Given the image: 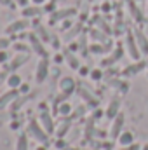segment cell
<instances>
[{
	"mask_svg": "<svg viewBox=\"0 0 148 150\" xmlns=\"http://www.w3.org/2000/svg\"><path fill=\"white\" fill-rule=\"evenodd\" d=\"M58 113H61V115H65V117H70V113H72V105L66 103V101L59 103V107H58Z\"/></svg>",
	"mask_w": 148,
	"mask_h": 150,
	"instance_id": "27",
	"label": "cell"
},
{
	"mask_svg": "<svg viewBox=\"0 0 148 150\" xmlns=\"http://www.w3.org/2000/svg\"><path fill=\"white\" fill-rule=\"evenodd\" d=\"M124 122H125L124 113H118L111 120V127H110V138L111 140H118V136L122 134V129H124Z\"/></svg>",
	"mask_w": 148,
	"mask_h": 150,
	"instance_id": "5",
	"label": "cell"
},
{
	"mask_svg": "<svg viewBox=\"0 0 148 150\" xmlns=\"http://www.w3.org/2000/svg\"><path fill=\"white\" fill-rule=\"evenodd\" d=\"M125 49H127V54H129L134 61H140L141 51H140V47H138V42H136V37H134L132 32H127V35H125Z\"/></svg>",
	"mask_w": 148,
	"mask_h": 150,
	"instance_id": "2",
	"label": "cell"
},
{
	"mask_svg": "<svg viewBox=\"0 0 148 150\" xmlns=\"http://www.w3.org/2000/svg\"><path fill=\"white\" fill-rule=\"evenodd\" d=\"M51 42H52V45H54L56 49L59 47V40H58V38H56V37H52V38H51Z\"/></svg>",
	"mask_w": 148,
	"mask_h": 150,
	"instance_id": "40",
	"label": "cell"
},
{
	"mask_svg": "<svg viewBox=\"0 0 148 150\" xmlns=\"http://www.w3.org/2000/svg\"><path fill=\"white\" fill-rule=\"evenodd\" d=\"M38 119H40L42 127H44L49 134H52V133L56 131V127H54V120H52V115H51V112L42 110V112H40V115H38Z\"/></svg>",
	"mask_w": 148,
	"mask_h": 150,
	"instance_id": "9",
	"label": "cell"
},
{
	"mask_svg": "<svg viewBox=\"0 0 148 150\" xmlns=\"http://www.w3.org/2000/svg\"><path fill=\"white\" fill-rule=\"evenodd\" d=\"M63 56H65V59H66V63H68V67H70L72 70H78V68H80L78 58L75 56L70 49H65V51H63Z\"/></svg>",
	"mask_w": 148,
	"mask_h": 150,
	"instance_id": "17",
	"label": "cell"
},
{
	"mask_svg": "<svg viewBox=\"0 0 148 150\" xmlns=\"http://www.w3.org/2000/svg\"><path fill=\"white\" fill-rule=\"evenodd\" d=\"M16 150H28V136L23 133L18 136V142H16Z\"/></svg>",
	"mask_w": 148,
	"mask_h": 150,
	"instance_id": "25",
	"label": "cell"
},
{
	"mask_svg": "<svg viewBox=\"0 0 148 150\" xmlns=\"http://www.w3.org/2000/svg\"><path fill=\"white\" fill-rule=\"evenodd\" d=\"M118 113H120V100L118 98H113L110 101V105H108V108H106V112H105V115L113 120Z\"/></svg>",
	"mask_w": 148,
	"mask_h": 150,
	"instance_id": "16",
	"label": "cell"
},
{
	"mask_svg": "<svg viewBox=\"0 0 148 150\" xmlns=\"http://www.w3.org/2000/svg\"><path fill=\"white\" fill-rule=\"evenodd\" d=\"M78 94H80V98H82V100H84L89 107H92V108H96V107H98V100H96V98H94V96L87 91V89L78 87Z\"/></svg>",
	"mask_w": 148,
	"mask_h": 150,
	"instance_id": "18",
	"label": "cell"
},
{
	"mask_svg": "<svg viewBox=\"0 0 148 150\" xmlns=\"http://www.w3.org/2000/svg\"><path fill=\"white\" fill-rule=\"evenodd\" d=\"M89 35H91V38H92L94 42H101V44H103V42L106 40V33H105V32H99V30H91Z\"/></svg>",
	"mask_w": 148,
	"mask_h": 150,
	"instance_id": "26",
	"label": "cell"
},
{
	"mask_svg": "<svg viewBox=\"0 0 148 150\" xmlns=\"http://www.w3.org/2000/svg\"><path fill=\"white\" fill-rule=\"evenodd\" d=\"M75 89H77V84H75V80L72 77H61V80H59V91H61V94L70 96V94H73Z\"/></svg>",
	"mask_w": 148,
	"mask_h": 150,
	"instance_id": "8",
	"label": "cell"
},
{
	"mask_svg": "<svg viewBox=\"0 0 148 150\" xmlns=\"http://www.w3.org/2000/svg\"><path fill=\"white\" fill-rule=\"evenodd\" d=\"M132 33H134V37H136V42H138V47H140L141 54H147L148 56V38H147V35H145L141 30H138V28H136Z\"/></svg>",
	"mask_w": 148,
	"mask_h": 150,
	"instance_id": "14",
	"label": "cell"
},
{
	"mask_svg": "<svg viewBox=\"0 0 148 150\" xmlns=\"http://www.w3.org/2000/svg\"><path fill=\"white\" fill-rule=\"evenodd\" d=\"M65 145H66V143H65V142H63V140H59V142H58V143H56V147H58V149H63V147H65Z\"/></svg>",
	"mask_w": 148,
	"mask_h": 150,
	"instance_id": "44",
	"label": "cell"
},
{
	"mask_svg": "<svg viewBox=\"0 0 148 150\" xmlns=\"http://www.w3.org/2000/svg\"><path fill=\"white\" fill-rule=\"evenodd\" d=\"M21 84H23V80H21L19 75L14 74V72L9 74V77H7V86H9V89H19Z\"/></svg>",
	"mask_w": 148,
	"mask_h": 150,
	"instance_id": "20",
	"label": "cell"
},
{
	"mask_svg": "<svg viewBox=\"0 0 148 150\" xmlns=\"http://www.w3.org/2000/svg\"><path fill=\"white\" fill-rule=\"evenodd\" d=\"M75 2H77V4H80V0H75Z\"/></svg>",
	"mask_w": 148,
	"mask_h": 150,
	"instance_id": "47",
	"label": "cell"
},
{
	"mask_svg": "<svg viewBox=\"0 0 148 150\" xmlns=\"http://www.w3.org/2000/svg\"><path fill=\"white\" fill-rule=\"evenodd\" d=\"M141 150H148V143H147V145H145V147H143Z\"/></svg>",
	"mask_w": 148,
	"mask_h": 150,
	"instance_id": "45",
	"label": "cell"
},
{
	"mask_svg": "<svg viewBox=\"0 0 148 150\" xmlns=\"http://www.w3.org/2000/svg\"><path fill=\"white\" fill-rule=\"evenodd\" d=\"M14 49H16L18 52H26V54H28V51H30V47H28L26 44H21V42L14 44Z\"/></svg>",
	"mask_w": 148,
	"mask_h": 150,
	"instance_id": "30",
	"label": "cell"
},
{
	"mask_svg": "<svg viewBox=\"0 0 148 150\" xmlns=\"http://www.w3.org/2000/svg\"><path fill=\"white\" fill-rule=\"evenodd\" d=\"M147 65H148L147 61H134L132 65H127V67L122 70V75H124V77L138 75L140 72H143V70H145V67H147Z\"/></svg>",
	"mask_w": 148,
	"mask_h": 150,
	"instance_id": "10",
	"label": "cell"
},
{
	"mask_svg": "<svg viewBox=\"0 0 148 150\" xmlns=\"http://www.w3.org/2000/svg\"><path fill=\"white\" fill-rule=\"evenodd\" d=\"M127 9H129V14L132 16V19H136L138 23H143L145 21L143 11L140 9V5L136 4V0H127Z\"/></svg>",
	"mask_w": 148,
	"mask_h": 150,
	"instance_id": "12",
	"label": "cell"
},
{
	"mask_svg": "<svg viewBox=\"0 0 148 150\" xmlns=\"http://www.w3.org/2000/svg\"><path fill=\"white\" fill-rule=\"evenodd\" d=\"M38 23H40L38 19L33 21V25H35V33L38 35V38H40L42 42H51V38H52V37H51V35H49V32H47L42 25H38Z\"/></svg>",
	"mask_w": 148,
	"mask_h": 150,
	"instance_id": "19",
	"label": "cell"
},
{
	"mask_svg": "<svg viewBox=\"0 0 148 150\" xmlns=\"http://www.w3.org/2000/svg\"><path fill=\"white\" fill-rule=\"evenodd\" d=\"M118 150H141V147L138 143H131V145H125V147H122V149H118Z\"/></svg>",
	"mask_w": 148,
	"mask_h": 150,
	"instance_id": "35",
	"label": "cell"
},
{
	"mask_svg": "<svg viewBox=\"0 0 148 150\" xmlns=\"http://www.w3.org/2000/svg\"><path fill=\"white\" fill-rule=\"evenodd\" d=\"M110 84H111V86H115V87H117L118 91H122V93H125V91L129 89V84H125L124 80H118V79H115V80H111Z\"/></svg>",
	"mask_w": 148,
	"mask_h": 150,
	"instance_id": "28",
	"label": "cell"
},
{
	"mask_svg": "<svg viewBox=\"0 0 148 150\" xmlns=\"http://www.w3.org/2000/svg\"><path fill=\"white\" fill-rule=\"evenodd\" d=\"M49 58L45 56V58H42L40 61L37 63V68H35V80H37V84H42L47 77H49Z\"/></svg>",
	"mask_w": 148,
	"mask_h": 150,
	"instance_id": "3",
	"label": "cell"
},
{
	"mask_svg": "<svg viewBox=\"0 0 148 150\" xmlns=\"http://www.w3.org/2000/svg\"><path fill=\"white\" fill-rule=\"evenodd\" d=\"M122 56H124V51H122V45H118V47L115 49V52H111V56L105 58V59L101 61V67H111V65H115Z\"/></svg>",
	"mask_w": 148,
	"mask_h": 150,
	"instance_id": "15",
	"label": "cell"
},
{
	"mask_svg": "<svg viewBox=\"0 0 148 150\" xmlns=\"http://www.w3.org/2000/svg\"><path fill=\"white\" fill-rule=\"evenodd\" d=\"M28 26H30V23H28V19H26V18H23V19H16V21L9 23V26H5V33H7V35L23 33Z\"/></svg>",
	"mask_w": 148,
	"mask_h": 150,
	"instance_id": "4",
	"label": "cell"
},
{
	"mask_svg": "<svg viewBox=\"0 0 148 150\" xmlns=\"http://www.w3.org/2000/svg\"><path fill=\"white\" fill-rule=\"evenodd\" d=\"M26 61H28V54H26V52H18V54L11 59V63H9V67H7V70H9V72H16V70H18V68H21Z\"/></svg>",
	"mask_w": 148,
	"mask_h": 150,
	"instance_id": "11",
	"label": "cell"
},
{
	"mask_svg": "<svg viewBox=\"0 0 148 150\" xmlns=\"http://www.w3.org/2000/svg\"><path fill=\"white\" fill-rule=\"evenodd\" d=\"M118 143H120L122 147L134 143V134H132L131 131H122V134L118 136Z\"/></svg>",
	"mask_w": 148,
	"mask_h": 150,
	"instance_id": "21",
	"label": "cell"
},
{
	"mask_svg": "<svg viewBox=\"0 0 148 150\" xmlns=\"http://www.w3.org/2000/svg\"><path fill=\"white\" fill-rule=\"evenodd\" d=\"M70 127H72V119L70 117H66V120H63V124L58 127V131H56V134H58V138H63L68 131H70Z\"/></svg>",
	"mask_w": 148,
	"mask_h": 150,
	"instance_id": "23",
	"label": "cell"
},
{
	"mask_svg": "<svg viewBox=\"0 0 148 150\" xmlns=\"http://www.w3.org/2000/svg\"><path fill=\"white\" fill-rule=\"evenodd\" d=\"M63 59H65V56H61V54H58V56H54V61H56V63H61Z\"/></svg>",
	"mask_w": 148,
	"mask_h": 150,
	"instance_id": "41",
	"label": "cell"
},
{
	"mask_svg": "<svg viewBox=\"0 0 148 150\" xmlns=\"http://www.w3.org/2000/svg\"><path fill=\"white\" fill-rule=\"evenodd\" d=\"M42 12V9H38V5H32V7H25V9H21V14H23V18H35Z\"/></svg>",
	"mask_w": 148,
	"mask_h": 150,
	"instance_id": "22",
	"label": "cell"
},
{
	"mask_svg": "<svg viewBox=\"0 0 148 150\" xmlns=\"http://www.w3.org/2000/svg\"><path fill=\"white\" fill-rule=\"evenodd\" d=\"M78 72H80V75H82V77H85V75L91 74V70H89L87 67H80V68H78Z\"/></svg>",
	"mask_w": 148,
	"mask_h": 150,
	"instance_id": "37",
	"label": "cell"
},
{
	"mask_svg": "<svg viewBox=\"0 0 148 150\" xmlns=\"http://www.w3.org/2000/svg\"><path fill=\"white\" fill-rule=\"evenodd\" d=\"M19 91H21L23 94H26V93L30 91V86H28V84H21V86H19Z\"/></svg>",
	"mask_w": 148,
	"mask_h": 150,
	"instance_id": "38",
	"label": "cell"
},
{
	"mask_svg": "<svg viewBox=\"0 0 148 150\" xmlns=\"http://www.w3.org/2000/svg\"><path fill=\"white\" fill-rule=\"evenodd\" d=\"M89 77H91L92 80H101V79H103V72H101L99 68H94V70H91Z\"/></svg>",
	"mask_w": 148,
	"mask_h": 150,
	"instance_id": "29",
	"label": "cell"
},
{
	"mask_svg": "<svg viewBox=\"0 0 148 150\" xmlns=\"http://www.w3.org/2000/svg\"><path fill=\"white\" fill-rule=\"evenodd\" d=\"M28 40H30V47L37 52L40 58H45V56H47V51H45V47H44V42L38 38L37 33H28Z\"/></svg>",
	"mask_w": 148,
	"mask_h": 150,
	"instance_id": "6",
	"label": "cell"
},
{
	"mask_svg": "<svg viewBox=\"0 0 148 150\" xmlns=\"http://www.w3.org/2000/svg\"><path fill=\"white\" fill-rule=\"evenodd\" d=\"M147 63H148V61H147Z\"/></svg>",
	"mask_w": 148,
	"mask_h": 150,
	"instance_id": "48",
	"label": "cell"
},
{
	"mask_svg": "<svg viewBox=\"0 0 148 150\" xmlns=\"http://www.w3.org/2000/svg\"><path fill=\"white\" fill-rule=\"evenodd\" d=\"M11 45V40L5 37H0V51H4V49H7Z\"/></svg>",
	"mask_w": 148,
	"mask_h": 150,
	"instance_id": "32",
	"label": "cell"
},
{
	"mask_svg": "<svg viewBox=\"0 0 148 150\" xmlns=\"http://www.w3.org/2000/svg\"><path fill=\"white\" fill-rule=\"evenodd\" d=\"M78 32H80V25H77V26H75L73 30H70V32H68V35H66V40H70V38H73V35H77Z\"/></svg>",
	"mask_w": 148,
	"mask_h": 150,
	"instance_id": "34",
	"label": "cell"
},
{
	"mask_svg": "<svg viewBox=\"0 0 148 150\" xmlns=\"http://www.w3.org/2000/svg\"><path fill=\"white\" fill-rule=\"evenodd\" d=\"M14 2H16L18 5H25V7H26V4H28V0H14Z\"/></svg>",
	"mask_w": 148,
	"mask_h": 150,
	"instance_id": "42",
	"label": "cell"
},
{
	"mask_svg": "<svg viewBox=\"0 0 148 150\" xmlns=\"http://www.w3.org/2000/svg\"><path fill=\"white\" fill-rule=\"evenodd\" d=\"M18 96H19V91H18V89H9L7 93H4V94L0 96V110H4L5 107H9Z\"/></svg>",
	"mask_w": 148,
	"mask_h": 150,
	"instance_id": "13",
	"label": "cell"
},
{
	"mask_svg": "<svg viewBox=\"0 0 148 150\" xmlns=\"http://www.w3.org/2000/svg\"><path fill=\"white\" fill-rule=\"evenodd\" d=\"M89 51H91L92 54H105V52L110 51V45H103L101 42H99V44L96 42V44H92V45L89 47Z\"/></svg>",
	"mask_w": 148,
	"mask_h": 150,
	"instance_id": "24",
	"label": "cell"
},
{
	"mask_svg": "<svg viewBox=\"0 0 148 150\" xmlns=\"http://www.w3.org/2000/svg\"><path fill=\"white\" fill-rule=\"evenodd\" d=\"M33 5H38V7H42V5H45L47 4V0H30Z\"/></svg>",
	"mask_w": 148,
	"mask_h": 150,
	"instance_id": "39",
	"label": "cell"
},
{
	"mask_svg": "<svg viewBox=\"0 0 148 150\" xmlns=\"http://www.w3.org/2000/svg\"><path fill=\"white\" fill-rule=\"evenodd\" d=\"M101 115H103V112H101V110H96V112H94V117H92V119H99Z\"/></svg>",
	"mask_w": 148,
	"mask_h": 150,
	"instance_id": "43",
	"label": "cell"
},
{
	"mask_svg": "<svg viewBox=\"0 0 148 150\" xmlns=\"http://www.w3.org/2000/svg\"><path fill=\"white\" fill-rule=\"evenodd\" d=\"M5 61H9V51L7 49L0 51V63H5Z\"/></svg>",
	"mask_w": 148,
	"mask_h": 150,
	"instance_id": "33",
	"label": "cell"
},
{
	"mask_svg": "<svg viewBox=\"0 0 148 150\" xmlns=\"http://www.w3.org/2000/svg\"><path fill=\"white\" fill-rule=\"evenodd\" d=\"M0 5H4V7H9V9H14L18 4H16L14 0H0Z\"/></svg>",
	"mask_w": 148,
	"mask_h": 150,
	"instance_id": "31",
	"label": "cell"
},
{
	"mask_svg": "<svg viewBox=\"0 0 148 150\" xmlns=\"http://www.w3.org/2000/svg\"><path fill=\"white\" fill-rule=\"evenodd\" d=\"M28 131H30V134L37 140L38 143L47 145V142H49V133L42 127V124H38L37 119H32V120L28 122Z\"/></svg>",
	"mask_w": 148,
	"mask_h": 150,
	"instance_id": "1",
	"label": "cell"
},
{
	"mask_svg": "<svg viewBox=\"0 0 148 150\" xmlns=\"http://www.w3.org/2000/svg\"><path fill=\"white\" fill-rule=\"evenodd\" d=\"M38 150H45V145L44 147H38Z\"/></svg>",
	"mask_w": 148,
	"mask_h": 150,
	"instance_id": "46",
	"label": "cell"
},
{
	"mask_svg": "<svg viewBox=\"0 0 148 150\" xmlns=\"http://www.w3.org/2000/svg\"><path fill=\"white\" fill-rule=\"evenodd\" d=\"M77 14V9L75 7H68V9H59V11H54L52 12V16H51V19H49V23L51 25H54L56 21H61V19H66V18H72Z\"/></svg>",
	"mask_w": 148,
	"mask_h": 150,
	"instance_id": "7",
	"label": "cell"
},
{
	"mask_svg": "<svg viewBox=\"0 0 148 150\" xmlns=\"http://www.w3.org/2000/svg\"><path fill=\"white\" fill-rule=\"evenodd\" d=\"M42 11H44V12H54V11H56V9H54V2H51V4H45Z\"/></svg>",
	"mask_w": 148,
	"mask_h": 150,
	"instance_id": "36",
	"label": "cell"
}]
</instances>
